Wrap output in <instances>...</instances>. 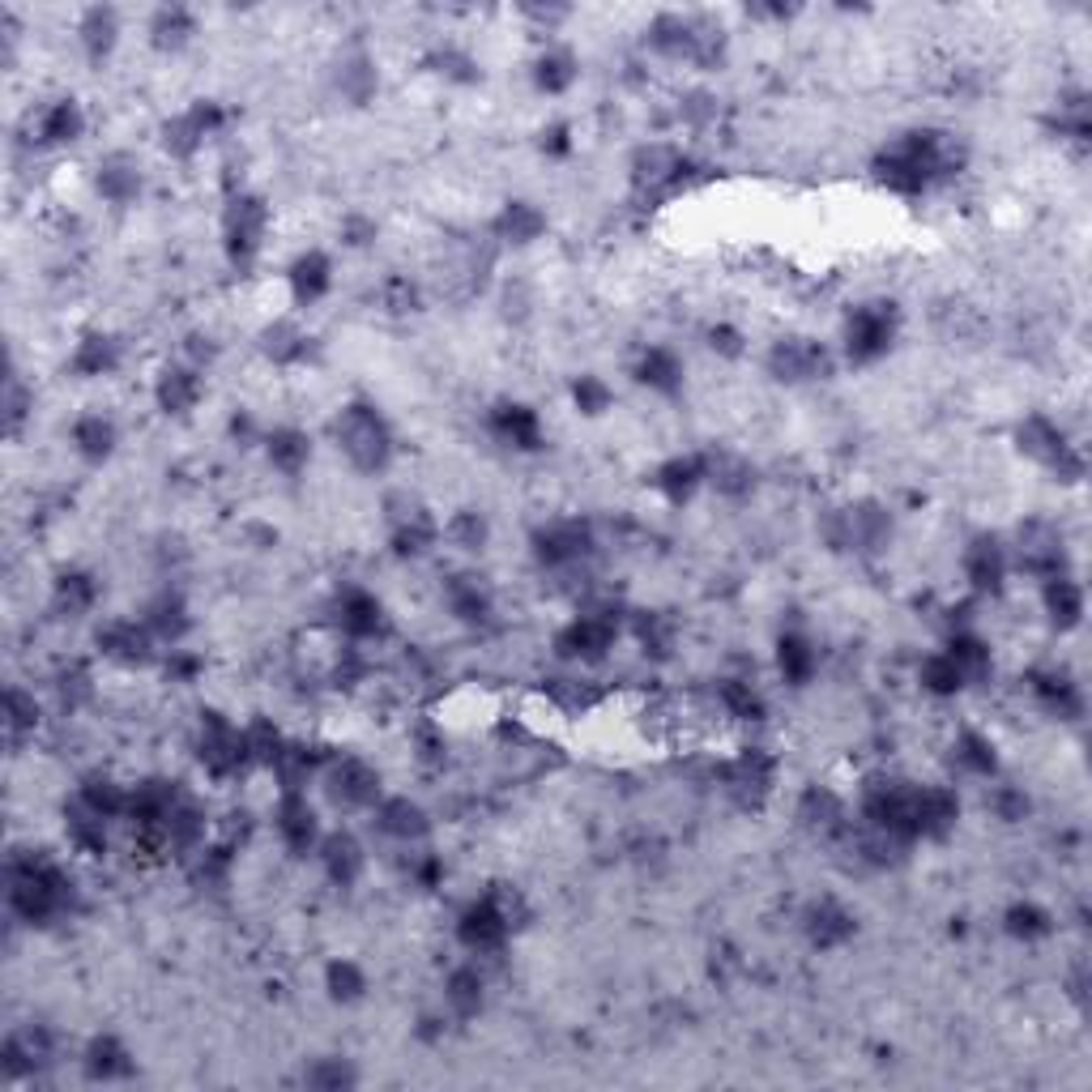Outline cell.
<instances>
[{
    "label": "cell",
    "mask_w": 1092,
    "mask_h": 1092,
    "mask_svg": "<svg viewBox=\"0 0 1092 1092\" xmlns=\"http://www.w3.org/2000/svg\"><path fill=\"white\" fill-rule=\"evenodd\" d=\"M337 436H342L346 453L359 461V465H367V470L384 461V432H380V423H375L371 410H363V406L346 410V415H342V427H337Z\"/></svg>",
    "instance_id": "obj_1"
},
{
    "label": "cell",
    "mask_w": 1092,
    "mask_h": 1092,
    "mask_svg": "<svg viewBox=\"0 0 1092 1092\" xmlns=\"http://www.w3.org/2000/svg\"><path fill=\"white\" fill-rule=\"evenodd\" d=\"M504 935H508V913L499 909L495 901H482V905H474V909L461 918V943H465V947L491 952V947L504 943Z\"/></svg>",
    "instance_id": "obj_2"
},
{
    "label": "cell",
    "mask_w": 1092,
    "mask_h": 1092,
    "mask_svg": "<svg viewBox=\"0 0 1092 1092\" xmlns=\"http://www.w3.org/2000/svg\"><path fill=\"white\" fill-rule=\"evenodd\" d=\"M892 342V320L884 312H875V308H863V312H853L849 320V354L853 359H875V354H884Z\"/></svg>",
    "instance_id": "obj_3"
},
{
    "label": "cell",
    "mask_w": 1092,
    "mask_h": 1092,
    "mask_svg": "<svg viewBox=\"0 0 1092 1092\" xmlns=\"http://www.w3.org/2000/svg\"><path fill=\"white\" fill-rule=\"evenodd\" d=\"M278 832H282V840L291 849H308V840L316 836V815H312V807H308V798H303V794H295V790L282 794Z\"/></svg>",
    "instance_id": "obj_4"
},
{
    "label": "cell",
    "mask_w": 1092,
    "mask_h": 1092,
    "mask_svg": "<svg viewBox=\"0 0 1092 1092\" xmlns=\"http://www.w3.org/2000/svg\"><path fill=\"white\" fill-rule=\"evenodd\" d=\"M495 432L512 440L516 449H533V444H538V419H533V410H525V406H504L495 419Z\"/></svg>",
    "instance_id": "obj_5"
},
{
    "label": "cell",
    "mask_w": 1092,
    "mask_h": 1092,
    "mask_svg": "<svg viewBox=\"0 0 1092 1092\" xmlns=\"http://www.w3.org/2000/svg\"><path fill=\"white\" fill-rule=\"evenodd\" d=\"M291 286H295V295L299 299H316L320 291H325L329 286V261L320 257V253H312V257H303L299 265H295V274H291Z\"/></svg>",
    "instance_id": "obj_6"
},
{
    "label": "cell",
    "mask_w": 1092,
    "mask_h": 1092,
    "mask_svg": "<svg viewBox=\"0 0 1092 1092\" xmlns=\"http://www.w3.org/2000/svg\"><path fill=\"white\" fill-rule=\"evenodd\" d=\"M644 384H653V388H678V375H683V367H678V359L670 350H649L644 354Z\"/></svg>",
    "instance_id": "obj_7"
},
{
    "label": "cell",
    "mask_w": 1092,
    "mask_h": 1092,
    "mask_svg": "<svg viewBox=\"0 0 1092 1092\" xmlns=\"http://www.w3.org/2000/svg\"><path fill=\"white\" fill-rule=\"evenodd\" d=\"M811 666H815L811 644L802 640V636H785V640H781V674L794 678V683H802V678L811 674Z\"/></svg>",
    "instance_id": "obj_8"
},
{
    "label": "cell",
    "mask_w": 1092,
    "mask_h": 1092,
    "mask_svg": "<svg viewBox=\"0 0 1092 1092\" xmlns=\"http://www.w3.org/2000/svg\"><path fill=\"white\" fill-rule=\"evenodd\" d=\"M77 129H82V116H77L73 103H56V107H51V112L43 116V124H39L43 141H73Z\"/></svg>",
    "instance_id": "obj_9"
},
{
    "label": "cell",
    "mask_w": 1092,
    "mask_h": 1092,
    "mask_svg": "<svg viewBox=\"0 0 1092 1092\" xmlns=\"http://www.w3.org/2000/svg\"><path fill=\"white\" fill-rule=\"evenodd\" d=\"M73 440H77V449H82L86 457H107V453H112V423H103V419H82L77 432H73Z\"/></svg>",
    "instance_id": "obj_10"
},
{
    "label": "cell",
    "mask_w": 1092,
    "mask_h": 1092,
    "mask_svg": "<svg viewBox=\"0 0 1092 1092\" xmlns=\"http://www.w3.org/2000/svg\"><path fill=\"white\" fill-rule=\"evenodd\" d=\"M270 457L282 465V470H299V461L308 457V440L295 436V432H282L270 440Z\"/></svg>",
    "instance_id": "obj_11"
},
{
    "label": "cell",
    "mask_w": 1092,
    "mask_h": 1092,
    "mask_svg": "<svg viewBox=\"0 0 1092 1092\" xmlns=\"http://www.w3.org/2000/svg\"><path fill=\"white\" fill-rule=\"evenodd\" d=\"M95 598V589L86 585V577H64L60 581V602L68 606V611H82V606H91Z\"/></svg>",
    "instance_id": "obj_12"
},
{
    "label": "cell",
    "mask_w": 1092,
    "mask_h": 1092,
    "mask_svg": "<svg viewBox=\"0 0 1092 1092\" xmlns=\"http://www.w3.org/2000/svg\"><path fill=\"white\" fill-rule=\"evenodd\" d=\"M577 402H581L585 415H598V410L611 402V393H606L598 380H581V384H577Z\"/></svg>",
    "instance_id": "obj_13"
}]
</instances>
